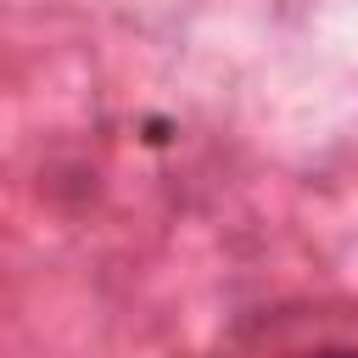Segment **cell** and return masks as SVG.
Listing matches in <instances>:
<instances>
[{
    "instance_id": "1",
    "label": "cell",
    "mask_w": 358,
    "mask_h": 358,
    "mask_svg": "<svg viewBox=\"0 0 358 358\" xmlns=\"http://www.w3.org/2000/svg\"><path fill=\"white\" fill-rule=\"evenodd\" d=\"M313 358H358L352 347H330V352H313Z\"/></svg>"
}]
</instances>
